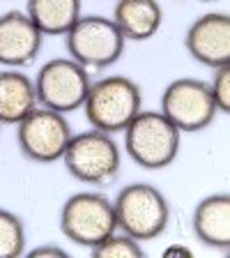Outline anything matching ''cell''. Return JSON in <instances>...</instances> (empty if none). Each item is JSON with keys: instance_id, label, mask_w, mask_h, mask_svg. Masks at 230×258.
Masks as SVG:
<instances>
[{"instance_id": "1", "label": "cell", "mask_w": 230, "mask_h": 258, "mask_svg": "<svg viewBox=\"0 0 230 258\" xmlns=\"http://www.w3.org/2000/svg\"><path fill=\"white\" fill-rule=\"evenodd\" d=\"M88 124L104 134H122L143 111V90L131 76L111 74L92 81L81 106Z\"/></svg>"}, {"instance_id": "2", "label": "cell", "mask_w": 230, "mask_h": 258, "mask_svg": "<svg viewBox=\"0 0 230 258\" xmlns=\"http://www.w3.org/2000/svg\"><path fill=\"white\" fill-rule=\"evenodd\" d=\"M122 134L124 155L143 171H164L180 157L182 132L161 111L143 108Z\"/></svg>"}, {"instance_id": "3", "label": "cell", "mask_w": 230, "mask_h": 258, "mask_svg": "<svg viewBox=\"0 0 230 258\" xmlns=\"http://www.w3.org/2000/svg\"><path fill=\"white\" fill-rule=\"evenodd\" d=\"M113 210L118 231L138 242L159 240L171 224V203L166 194L150 182L124 184L113 199Z\"/></svg>"}, {"instance_id": "4", "label": "cell", "mask_w": 230, "mask_h": 258, "mask_svg": "<svg viewBox=\"0 0 230 258\" xmlns=\"http://www.w3.org/2000/svg\"><path fill=\"white\" fill-rule=\"evenodd\" d=\"M60 161L76 182L102 189L118 180L122 171V150L115 136L90 127L88 132H74Z\"/></svg>"}, {"instance_id": "5", "label": "cell", "mask_w": 230, "mask_h": 258, "mask_svg": "<svg viewBox=\"0 0 230 258\" xmlns=\"http://www.w3.org/2000/svg\"><path fill=\"white\" fill-rule=\"evenodd\" d=\"M127 39L111 16L81 14V19L64 32V48L71 60L88 72H104L124 55Z\"/></svg>"}, {"instance_id": "6", "label": "cell", "mask_w": 230, "mask_h": 258, "mask_svg": "<svg viewBox=\"0 0 230 258\" xmlns=\"http://www.w3.org/2000/svg\"><path fill=\"white\" fill-rule=\"evenodd\" d=\"M58 226L64 240L90 251L95 244L118 231L113 199L102 191L71 194L60 208Z\"/></svg>"}, {"instance_id": "7", "label": "cell", "mask_w": 230, "mask_h": 258, "mask_svg": "<svg viewBox=\"0 0 230 258\" xmlns=\"http://www.w3.org/2000/svg\"><path fill=\"white\" fill-rule=\"evenodd\" d=\"M32 83H35L37 106L71 115L74 111H81L86 102L92 76L83 64L64 55L46 60L37 70Z\"/></svg>"}, {"instance_id": "8", "label": "cell", "mask_w": 230, "mask_h": 258, "mask_svg": "<svg viewBox=\"0 0 230 258\" xmlns=\"http://www.w3.org/2000/svg\"><path fill=\"white\" fill-rule=\"evenodd\" d=\"M159 111L182 134L205 132L219 115L209 92V83L193 76H180L164 88Z\"/></svg>"}, {"instance_id": "9", "label": "cell", "mask_w": 230, "mask_h": 258, "mask_svg": "<svg viewBox=\"0 0 230 258\" xmlns=\"http://www.w3.org/2000/svg\"><path fill=\"white\" fill-rule=\"evenodd\" d=\"M74 136V127L67 115L37 106L16 124V145L32 164L60 161Z\"/></svg>"}, {"instance_id": "10", "label": "cell", "mask_w": 230, "mask_h": 258, "mask_svg": "<svg viewBox=\"0 0 230 258\" xmlns=\"http://www.w3.org/2000/svg\"><path fill=\"white\" fill-rule=\"evenodd\" d=\"M184 48L196 62L209 70L230 64V16L225 12L198 16L184 32Z\"/></svg>"}, {"instance_id": "11", "label": "cell", "mask_w": 230, "mask_h": 258, "mask_svg": "<svg viewBox=\"0 0 230 258\" xmlns=\"http://www.w3.org/2000/svg\"><path fill=\"white\" fill-rule=\"evenodd\" d=\"M44 35L23 10L0 14V64L5 70H26L37 60Z\"/></svg>"}, {"instance_id": "12", "label": "cell", "mask_w": 230, "mask_h": 258, "mask_svg": "<svg viewBox=\"0 0 230 258\" xmlns=\"http://www.w3.org/2000/svg\"><path fill=\"white\" fill-rule=\"evenodd\" d=\"M196 240L214 251L230 249V194L216 191L198 201L191 215Z\"/></svg>"}, {"instance_id": "13", "label": "cell", "mask_w": 230, "mask_h": 258, "mask_svg": "<svg viewBox=\"0 0 230 258\" xmlns=\"http://www.w3.org/2000/svg\"><path fill=\"white\" fill-rule=\"evenodd\" d=\"M111 19L127 42H147L164 26V7L159 0H115Z\"/></svg>"}, {"instance_id": "14", "label": "cell", "mask_w": 230, "mask_h": 258, "mask_svg": "<svg viewBox=\"0 0 230 258\" xmlns=\"http://www.w3.org/2000/svg\"><path fill=\"white\" fill-rule=\"evenodd\" d=\"M37 108L35 83L23 70H0V124H19Z\"/></svg>"}, {"instance_id": "15", "label": "cell", "mask_w": 230, "mask_h": 258, "mask_svg": "<svg viewBox=\"0 0 230 258\" xmlns=\"http://www.w3.org/2000/svg\"><path fill=\"white\" fill-rule=\"evenodd\" d=\"M26 12L44 37H64L83 14L81 0H28Z\"/></svg>"}, {"instance_id": "16", "label": "cell", "mask_w": 230, "mask_h": 258, "mask_svg": "<svg viewBox=\"0 0 230 258\" xmlns=\"http://www.w3.org/2000/svg\"><path fill=\"white\" fill-rule=\"evenodd\" d=\"M28 233L26 224L16 212L0 208V258L26 256Z\"/></svg>"}, {"instance_id": "17", "label": "cell", "mask_w": 230, "mask_h": 258, "mask_svg": "<svg viewBox=\"0 0 230 258\" xmlns=\"http://www.w3.org/2000/svg\"><path fill=\"white\" fill-rule=\"evenodd\" d=\"M90 253L95 258H143L145 249H143V242L134 240L131 235H127L122 231H115L106 240L95 244L90 249Z\"/></svg>"}, {"instance_id": "18", "label": "cell", "mask_w": 230, "mask_h": 258, "mask_svg": "<svg viewBox=\"0 0 230 258\" xmlns=\"http://www.w3.org/2000/svg\"><path fill=\"white\" fill-rule=\"evenodd\" d=\"M207 83H209V92H212L216 111L221 115H228L230 113V64L212 70V79Z\"/></svg>"}, {"instance_id": "19", "label": "cell", "mask_w": 230, "mask_h": 258, "mask_svg": "<svg viewBox=\"0 0 230 258\" xmlns=\"http://www.w3.org/2000/svg\"><path fill=\"white\" fill-rule=\"evenodd\" d=\"M26 253L30 258H39V256H58V258H64L67 256V249L58 247V244H37L32 249H26Z\"/></svg>"}, {"instance_id": "20", "label": "cell", "mask_w": 230, "mask_h": 258, "mask_svg": "<svg viewBox=\"0 0 230 258\" xmlns=\"http://www.w3.org/2000/svg\"><path fill=\"white\" fill-rule=\"evenodd\" d=\"M164 253L166 256H193V251L189 247H184V244H171V247L164 249Z\"/></svg>"}, {"instance_id": "21", "label": "cell", "mask_w": 230, "mask_h": 258, "mask_svg": "<svg viewBox=\"0 0 230 258\" xmlns=\"http://www.w3.org/2000/svg\"><path fill=\"white\" fill-rule=\"evenodd\" d=\"M200 3H216V0H200Z\"/></svg>"}, {"instance_id": "22", "label": "cell", "mask_w": 230, "mask_h": 258, "mask_svg": "<svg viewBox=\"0 0 230 258\" xmlns=\"http://www.w3.org/2000/svg\"><path fill=\"white\" fill-rule=\"evenodd\" d=\"M0 129H3V124H0Z\"/></svg>"}]
</instances>
